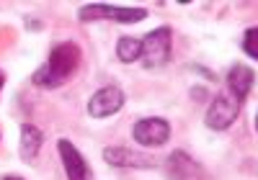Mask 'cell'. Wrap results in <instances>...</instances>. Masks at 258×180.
I'll list each match as a JSON object with an SVG mask.
<instances>
[{
  "label": "cell",
  "mask_w": 258,
  "mask_h": 180,
  "mask_svg": "<svg viewBox=\"0 0 258 180\" xmlns=\"http://www.w3.org/2000/svg\"><path fill=\"white\" fill-rule=\"evenodd\" d=\"M78 64H80V47L75 41H62L49 52L47 62L34 72L31 80L36 87H47V90L59 87L75 75Z\"/></svg>",
  "instance_id": "cell-1"
},
{
  "label": "cell",
  "mask_w": 258,
  "mask_h": 180,
  "mask_svg": "<svg viewBox=\"0 0 258 180\" xmlns=\"http://www.w3.org/2000/svg\"><path fill=\"white\" fill-rule=\"evenodd\" d=\"M238 116H240V101L235 98L230 90H222V93H217L212 98L204 121L214 131H225V129H230L235 121H238Z\"/></svg>",
  "instance_id": "cell-2"
},
{
  "label": "cell",
  "mask_w": 258,
  "mask_h": 180,
  "mask_svg": "<svg viewBox=\"0 0 258 180\" xmlns=\"http://www.w3.org/2000/svg\"><path fill=\"white\" fill-rule=\"evenodd\" d=\"M170 44H173V34L168 26H158L142 39V62L147 70L163 67L170 59Z\"/></svg>",
  "instance_id": "cell-3"
},
{
  "label": "cell",
  "mask_w": 258,
  "mask_h": 180,
  "mask_svg": "<svg viewBox=\"0 0 258 180\" xmlns=\"http://www.w3.org/2000/svg\"><path fill=\"white\" fill-rule=\"evenodd\" d=\"M147 16L145 8H119V6H103V3H91L78 11V18L83 24H93V21H116V24H140Z\"/></svg>",
  "instance_id": "cell-4"
},
{
  "label": "cell",
  "mask_w": 258,
  "mask_h": 180,
  "mask_svg": "<svg viewBox=\"0 0 258 180\" xmlns=\"http://www.w3.org/2000/svg\"><path fill=\"white\" fill-rule=\"evenodd\" d=\"M132 139L140 144V147H150V149H155V147H163L168 139H170V124L165 119H140L132 129Z\"/></svg>",
  "instance_id": "cell-5"
},
{
  "label": "cell",
  "mask_w": 258,
  "mask_h": 180,
  "mask_svg": "<svg viewBox=\"0 0 258 180\" xmlns=\"http://www.w3.org/2000/svg\"><path fill=\"white\" fill-rule=\"evenodd\" d=\"M121 106H124L121 87L106 85V87H98L96 93L91 96V101H88V114H91L93 119H109V116L116 114V111H121Z\"/></svg>",
  "instance_id": "cell-6"
},
{
  "label": "cell",
  "mask_w": 258,
  "mask_h": 180,
  "mask_svg": "<svg viewBox=\"0 0 258 180\" xmlns=\"http://www.w3.org/2000/svg\"><path fill=\"white\" fill-rule=\"evenodd\" d=\"M165 172L170 180H207L204 167L183 149H176L170 152V157H165Z\"/></svg>",
  "instance_id": "cell-7"
},
{
  "label": "cell",
  "mask_w": 258,
  "mask_h": 180,
  "mask_svg": "<svg viewBox=\"0 0 258 180\" xmlns=\"http://www.w3.org/2000/svg\"><path fill=\"white\" fill-rule=\"evenodd\" d=\"M57 152L62 157V167L68 172V180H91V170L85 165L83 154L78 152V147L68 139H59L57 142Z\"/></svg>",
  "instance_id": "cell-8"
},
{
  "label": "cell",
  "mask_w": 258,
  "mask_h": 180,
  "mask_svg": "<svg viewBox=\"0 0 258 180\" xmlns=\"http://www.w3.org/2000/svg\"><path fill=\"white\" fill-rule=\"evenodd\" d=\"M103 160L109 165H114V167H155L158 165L153 157H147L142 152H135V149H126V147H106Z\"/></svg>",
  "instance_id": "cell-9"
},
{
  "label": "cell",
  "mask_w": 258,
  "mask_h": 180,
  "mask_svg": "<svg viewBox=\"0 0 258 180\" xmlns=\"http://www.w3.org/2000/svg\"><path fill=\"white\" fill-rule=\"evenodd\" d=\"M253 82H255V75H253L250 67H245V64H235L232 70H230V75H227V87H230V93L238 98L240 103H243V98H248Z\"/></svg>",
  "instance_id": "cell-10"
},
{
  "label": "cell",
  "mask_w": 258,
  "mask_h": 180,
  "mask_svg": "<svg viewBox=\"0 0 258 180\" xmlns=\"http://www.w3.org/2000/svg\"><path fill=\"white\" fill-rule=\"evenodd\" d=\"M41 144H44V134H41L36 126H31V124L21 126V157H24V160L34 162Z\"/></svg>",
  "instance_id": "cell-11"
},
{
  "label": "cell",
  "mask_w": 258,
  "mask_h": 180,
  "mask_svg": "<svg viewBox=\"0 0 258 180\" xmlns=\"http://www.w3.org/2000/svg\"><path fill=\"white\" fill-rule=\"evenodd\" d=\"M116 57H119V62H124V64H132V62L142 59V39L121 36V39L116 41Z\"/></svg>",
  "instance_id": "cell-12"
},
{
  "label": "cell",
  "mask_w": 258,
  "mask_h": 180,
  "mask_svg": "<svg viewBox=\"0 0 258 180\" xmlns=\"http://www.w3.org/2000/svg\"><path fill=\"white\" fill-rule=\"evenodd\" d=\"M243 52L253 59H258V26L248 29L245 36H243Z\"/></svg>",
  "instance_id": "cell-13"
},
{
  "label": "cell",
  "mask_w": 258,
  "mask_h": 180,
  "mask_svg": "<svg viewBox=\"0 0 258 180\" xmlns=\"http://www.w3.org/2000/svg\"><path fill=\"white\" fill-rule=\"evenodd\" d=\"M0 87H3V72H0Z\"/></svg>",
  "instance_id": "cell-14"
},
{
  "label": "cell",
  "mask_w": 258,
  "mask_h": 180,
  "mask_svg": "<svg viewBox=\"0 0 258 180\" xmlns=\"http://www.w3.org/2000/svg\"><path fill=\"white\" fill-rule=\"evenodd\" d=\"M255 131H258V116H255Z\"/></svg>",
  "instance_id": "cell-15"
},
{
  "label": "cell",
  "mask_w": 258,
  "mask_h": 180,
  "mask_svg": "<svg viewBox=\"0 0 258 180\" xmlns=\"http://www.w3.org/2000/svg\"><path fill=\"white\" fill-rule=\"evenodd\" d=\"M6 180H21V177H6Z\"/></svg>",
  "instance_id": "cell-16"
}]
</instances>
